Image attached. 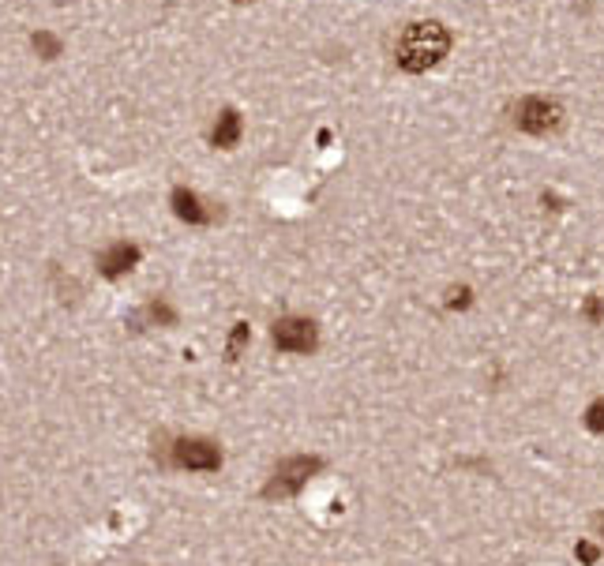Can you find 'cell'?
Returning a JSON list of instances; mask_svg holds the SVG:
<instances>
[{
    "instance_id": "cell-1",
    "label": "cell",
    "mask_w": 604,
    "mask_h": 566,
    "mask_svg": "<svg viewBox=\"0 0 604 566\" xmlns=\"http://www.w3.org/2000/svg\"><path fill=\"white\" fill-rule=\"evenodd\" d=\"M451 53V30L439 20H417L401 30V38L394 45V61L401 71L420 76V71L435 68Z\"/></svg>"
},
{
    "instance_id": "cell-2",
    "label": "cell",
    "mask_w": 604,
    "mask_h": 566,
    "mask_svg": "<svg viewBox=\"0 0 604 566\" xmlns=\"http://www.w3.org/2000/svg\"><path fill=\"white\" fill-rule=\"evenodd\" d=\"M563 120H567L563 105L548 94H525L515 105V127L525 135H556L563 127Z\"/></svg>"
},
{
    "instance_id": "cell-3",
    "label": "cell",
    "mask_w": 604,
    "mask_h": 566,
    "mask_svg": "<svg viewBox=\"0 0 604 566\" xmlns=\"http://www.w3.org/2000/svg\"><path fill=\"white\" fill-rule=\"evenodd\" d=\"M319 469H323V458H316V454H293V458L278 462V469L270 472L263 496H267V499H289V496H297V491H301L308 480H312Z\"/></svg>"
},
{
    "instance_id": "cell-4",
    "label": "cell",
    "mask_w": 604,
    "mask_h": 566,
    "mask_svg": "<svg viewBox=\"0 0 604 566\" xmlns=\"http://www.w3.org/2000/svg\"><path fill=\"white\" fill-rule=\"evenodd\" d=\"M270 341L278 353H316L319 331H316V323L304 319V316H282L278 323H274Z\"/></svg>"
},
{
    "instance_id": "cell-5",
    "label": "cell",
    "mask_w": 604,
    "mask_h": 566,
    "mask_svg": "<svg viewBox=\"0 0 604 566\" xmlns=\"http://www.w3.org/2000/svg\"><path fill=\"white\" fill-rule=\"evenodd\" d=\"M173 465L192 469V472H218L222 469V450L211 439H177L173 447Z\"/></svg>"
},
{
    "instance_id": "cell-6",
    "label": "cell",
    "mask_w": 604,
    "mask_h": 566,
    "mask_svg": "<svg viewBox=\"0 0 604 566\" xmlns=\"http://www.w3.org/2000/svg\"><path fill=\"white\" fill-rule=\"evenodd\" d=\"M170 203H173V214L180 217V222H188V226H211L218 217V210L211 203H203L192 188H173Z\"/></svg>"
},
{
    "instance_id": "cell-7",
    "label": "cell",
    "mask_w": 604,
    "mask_h": 566,
    "mask_svg": "<svg viewBox=\"0 0 604 566\" xmlns=\"http://www.w3.org/2000/svg\"><path fill=\"white\" fill-rule=\"evenodd\" d=\"M139 248L136 244H128V241H117V244H109L102 255H98V270H102V278H120V274H128L136 263H139Z\"/></svg>"
},
{
    "instance_id": "cell-8",
    "label": "cell",
    "mask_w": 604,
    "mask_h": 566,
    "mask_svg": "<svg viewBox=\"0 0 604 566\" xmlns=\"http://www.w3.org/2000/svg\"><path fill=\"white\" fill-rule=\"evenodd\" d=\"M241 132H244L241 113H236V109H222V113H218V120H214V127H211V147L233 151L236 143H241Z\"/></svg>"
},
{
    "instance_id": "cell-9",
    "label": "cell",
    "mask_w": 604,
    "mask_h": 566,
    "mask_svg": "<svg viewBox=\"0 0 604 566\" xmlns=\"http://www.w3.org/2000/svg\"><path fill=\"white\" fill-rule=\"evenodd\" d=\"M146 319L161 323V326H173V323H177V312H173L166 300H151V304H146Z\"/></svg>"
},
{
    "instance_id": "cell-10",
    "label": "cell",
    "mask_w": 604,
    "mask_h": 566,
    "mask_svg": "<svg viewBox=\"0 0 604 566\" xmlns=\"http://www.w3.org/2000/svg\"><path fill=\"white\" fill-rule=\"evenodd\" d=\"M34 49H38V53H42V57H46V61H53V57H61V42H57V38H53V34H46V30H38V34H34Z\"/></svg>"
},
{
    "instance_id": "cell-11",
    "label": "cell",
    "mask_w": 604,
    "mask_h": 566,
    "mask_svg": "<svg viewBox=\"0 0 604 566\" xmlns=\"http://www.w3.org/2000/svg\"><path fill=\"white\" fill-rule=\"evenodd\" d=\"M585 428L597 431V435H604V398H600V401H593V406L585 409Z\"/></svg>"
},
{
    "instance_id": "cell-12",
    "label": "cell",
    "mask_w": 604,
    "mask_h": 566,
    "mask_svg": "<svg viewBox=\"0 0 604 566\" xmlns=\"http://www.w3.org/2000/svg\"><path fill=\"white\" fill-rule=\"evenodd\" d=\"M248 338H252V334H248V323H236V326H233V338H229V357L241 353V345H244Z\"/></svg>"
},
{
    "instance_id": "cell-13",
    "label": "cell",
    "mask_w": 604,
    "mask_h": 566,
    "mask_svg": "<svg viewBox=\"0 0 604 566\" xmlns=\"http://www.w3.org/2000/svg\"><path fill=\"white\" fill-rule=\"evenodd\" d=\"M469 289L462 285V289H451V300H447V308H469Z\"/></svg>"
},
{
    "instance_id": "cell-14",
    "label": "cell",
    "mask_w": 604,
    "mask_h": 566,
    "mask_svg": "<svg viewBox=\"0 0 604 566\" xmlns=\"http://www.w3.org/2000/svg\"><path fill=\"white\" fill-rule=\"evenodd\" d=\"M585 319H590V323H600V319H604V304H600L597 297L585 300Z\"/></svg>"
},
{
    "instance_id": "cell-15",
    "label": "cell",
    "mask_w": 604,
    "mask_h": 566,
    "mask_svg": "<svg viewBox=\"0 0 604 566\" xmlns=\"http://www.w3.org/2000/svg\"><path fill=\"white\" fill-rule=\"evenodd\" d=\"M578 559H582L585 566H593V562H597V547H593V544H578Z\"/></svg>"
},
{
    "instance_id": "cell-16",
    "label": "cell",
    "mask_w": 604,
    "mask_h": 566,
    "mask_svg": "<svg viewBox=\"0 0 604 566\" xmlns=\"http://www.w3.org/2000/svg\"><path fill=\"white\" fill-rule=\"evenodd\" d=\"M236 4H244V0H236Z\"/></svg>"
}]
</instances>
